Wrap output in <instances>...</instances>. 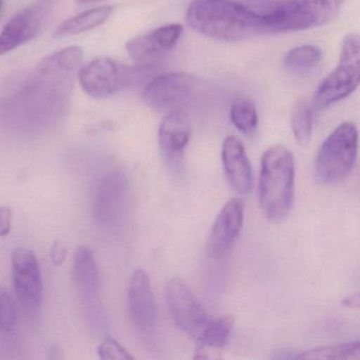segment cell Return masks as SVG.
<instances>
[{
	"instance_id": "cell-25",
	"label": "cell",
	"mask_w": 360,
	"mask_h": 360,
	"mask_svg": "<svg viewBox=\"0 0 360 360\" xmlns=\"http://www.w3.org/2000/svg\"><path fill=\"white\" fill-rule=\"evenodd\" d=\"M18 321L15 301L5 286L0 285V334L10 335Z\"/></svg>"
},
{
	"instance_id": "cell-4",
	"label": "cell",
	"mask_w": 360,
	"mask_h": 360,
	"mask_svg": "<svg viewBox=\"0 0 360 360\" xmlns=\"http://www.w3.org/2000/svg\"><path fill=\"white\" fill-rule=\"evenodd\" d=\"M347 0H290L265 13L267 33L307 30L323 26L340 13Z\"/></svg>"
},
{
	"instance_id": "cell-30",
	"label": "cell",
	"mask_w": 360,
	"mask_h": 360,
	"mask_svg": "<svg viewBox=\"0 0 360 360\" xmlns=\"http://www.w3.org/2000/svg\"><path fill=\"white\" fill-rule=\"evenodd\" d=\"M79 4H87V3H94V1H98V0H77Z\"/></svg>"
},
{
	"instance_id": "cell-20",
	"label": "cell",
	"mask_w": 360,
	"mask_h": 360,
	"mask_svg": "<svg viewBox=\"0 0 360 360\" xmlns=\"http://www.w3.org/2000/svg\"><path fill=\"white\" fill-rule=\"evenodd\" d=\"M298 359L305 360H359L360 342L340 343V345H326L315 347L303 352L297 356Z\"/></svg>"
},
{
	"instance_id": "cell-22",
	"label": "cell",
	"mask_w": 360,
	"mask_h": 360,
	"mask_svg": "<svg viewBox=\"0 0 360 360\" xmlns=\"http://www.w3.org/2000/svg\"><path fill=\"white\" fill-rule=\"evenodd\" d=\"M231 120L239 131L252 134L258 125V115L254 103L245 98L233 101L231 107Z\"/></svg>"
},
{
	"instance_id": "cell-7",
	"label": "cell",
	"mask_w": 360,
	"mask_h": 360,
	"mask_svg": "<svg viewBox=\"0 0 360 360\" xmlns=\"http://www.w3.org/2000/svg\"><path fill=\"white\" fill-rule=\"evenodd\" d=\"M138 75L134 69L111 58L92 60L81 69L79 85L85 94L94 98H104L131 85Z\"/></svg>"
},
{
	"instance_id": "cell-24",
	"label": "cell",
	"mask_w": 360,
	"mask_h": 360,
	"mask_svg": "<svg viewBox=\"0 0 360 360\" xmlns=\"http://www.w3.org/2000/svg\"><path fill=\"white\" fill-rule=\"evenodd\" d=\"M233 319L231 316L212 319L208 328L198 342L200 347H222L226 345L233 330Z\"/></svg>"
},
{
	"instance_id": "cell-21",
	"label": "cell",
	"mask_w": 360,
	"mask_h": 360,
	"mask_svg": "<svg viewBox=\"0 0 360 360\" xmlns=\"http://www.w3.org/2000/svg\"><path fill=\"white\" fill-rule=\"evenodd\" d=\"M321 60V51L315 46H301L290 50L284 58V66L294 75H303L313 70Z\"/></svg>"
},
{
	"instance_id": "cell-28",
	"label": "cell",
	"mask_w": 360,
	"mask_h": 360,
	"mask_svg": "<svg viewBox=\"0 0 360 360\" xmlns=\"http://www.w3.org/2000/svg\"><path fill=\"white\" fill-rule=\"evenodd\" d=\"M67 250L64 248L62 243L60 242H56L54 245L52 246L51 250V260L53 261L54 264L56 266H60L64 263L65 259H66Z\"/></svg>"
},
{
	"instance_id": "cell-5",
	"label": "cell",
	"mask_w": 360,
	"mask_h": 360,
	"mask_svg": "<svg viewBox=\"0 0 360 360\" xmlns=\"http://www.w3.org/2000/svg\"><path fill=\"white\" fill-rule=\"evenodd\" d=\"M357 128L353 123L339 125L318 151L315 172L326 184H335L349 174L357 157Z\"/></svg>"
},
{
	"instance_id": "cell-27",
	"label": "cell",
	"mask_w": 360,
	"mask_h": 360,
	"mask_svg": "<svg viewBox=\"0 0 360 360\" xmlns=\"http://www.w3.org/2000/svg\"><path fill=\"white\" fill-rule=\"evenodd\" d=\"M12 219H13V212L11 207L1 206L0 207V237L9 235L11 231Z\"/></svg>"
},
{
	"instance_id": "cell-19",
	"label": "cell",
	"mask_w": 360,
	"mask_h": 360,
	"mask_svg": "<svg viewBox=\"0 0 360 360\" xmlns=\"http://www.w3.org/2000/svg\"><path fill=\"white\" fill-rule=\"evenodd\" d=\"M113 8L110 6L96 8L89 11L77 14L75 18H69L56 29V34L58 37L65 35H77L87 32L96 27L104 24L112 13Z\"/></svg>"
},
{
	"instance_id": "cell-12",
	"label": "cell",
	"mask_w": 360,
	"mask_h": 360,
	"mask_svg": "<svg viewBox=\"0 0 360 360\" xmlns=\"http://www.w3.org/2000/svg\"><path fill=\"white\" fill-rule=\"evenodd\" d=\"M128 180L123 172H111L98 186L92 205V217L101 226L115 227L121 223L128 201Z\"/></svg>"
},
{
	"instance_id": "cell-31",
	"label": "cell",
	"mask_w": 360,
	"mask_h": 360,
	"mask_svg": "<svg viewBox=\"0 0 360 360\" xmlns=\"http://www.w3.org/2000/svg\"><path fill=\"white\" fill-rule=\"evenodd\" d=\"M4 9V0H0V14L3 12Z\"/></svg>"
},
{
	"instance_id": "cell-6",
	"label": "cell",
	"mask_w": 360,
	"mask_h": 360,
	"mask_svg": "<svg viewBox=\"0 0 360 360\" xmlns=\"http://www.w3.org/2000/svg\"><path fill=\"white\" fill-rule=\"evenodd\" d=\"M359 81V37L349 34L343 41L338 66L318 88L314 98V105L317 108H326L339 102L357 89Z\"/></svg>"
},
{
	"instance_id": "cell-29",
	"label": "cell",
	"mask_w": 360,
	"mask_h": 360,
	"mask_svg": "<svg viewBox=\"0 0 360 360\" xmlns=\"http://www.w3.org/2000/svg\"><path fill=\"white\" fill-rule=\"evenodd\" d=\"M343 304L349 307H355V309H357V307H359V295L356 292V294L347 297V299L343 300Z\"/></svg>"
},
{
	"instance_id": "cell-9",
	"label": "cell",
	"mask_w": 360,
	"mask_h": 360,
	"mask_svg": "<svg viewBox=\"0 0 360 360\" xmlns=\"http://www.w3.org/2000/svg\"><path fill=\"white\" fill-rule=\"evenodd\" d=\"M197 77L187 73H168L153 79L143 91V101L153 110H179L195 94Z\"/></svg>"
},
{
	"instance_id": "cell-13",
	"label": "cell",
	"mask_w": 360,
	"mask_h": 360,
	"mask_svg": "<svg viewBox=\"0 0 360 360\" xmlns=\"http://www.w3.org/2000/svg\"><path fill=\"white\" fill-rule=\"evenodd\" d=\"M128 311L134 328L141 334H149L157 323V307L146 271L136 269L128 288Z\"/></svg>"
},
{
	"instance_id": "cell-17",
	"label": "cell",
	"mask_w": 360,
	"mask_h": 360,
	"mask_svg": "<svg viewBox=\"0 0 360 360\" xmlns=\"http://www.w3.org/2000/svg\"><path fill=\"white\" fill-rule=\"evenodd\" d=\"M222 163L231 186L248 195L252 189V167L243 144L235 136H229L223 143Z\"/></svg>"
},
{
	"instance_id": "cell-16",
	"label": "cell",
	"mask_w": 360,
	"mask_h": 360,
	"mask_svg": "<svg viewBox=\"0 0 360 360\" xmlns=\"http://www.w3.org/2000/svg\"><path fill=\"white\" fill-rule=\"evenodd\" d=\"M73 278L79 297L90 313L98 315L100 305L101 271L92 250L81 245L73 257Z\"/></svg>"
},
{
	"instance_id": "cell-14",
	"label": "cell",
	"mask_w": 360,
	"mask_h": 360,
	"mask_svg": "<svg viewBox=\"0 0 360 360\" xmlns=\"http://www.w3.org/2000/svg\"><path fill=\"white\" fill-rule=\"evenodd\" d=\"M183 32L181 25L160 27L145 34L139 35L126 44V50L132 60L142 66H149L160 60L166 52L176 47Z\"/></svg>"
},
{
	"instance_id": "cell-23",
	"label": "cell",
	"mask_w": 360,
	"mask_h": 360,
	"mask_svg": "<svg viewBox=\"0 0 360 360\" xmlns=\"http://www.w3.org/2000/svg\"><path fill=\"white\" fill-rule=\"evenodd\" d=\"M292 128L295 139L300 146H307L313 130V111L307 101L297 103L292 113Z\"/></svg>"
},
{
	"instance_id": "cell-1",
	"label": "cell",
	"mask_w": 360,
	"mask_h": 360,
	"mask_svg": "<svg viewBox=\"0 0 360 360\" xmlns=\"http://www.w3.org/2000/svg\"><path fill=\"white\" fill-rule=\"evenodd\" d=\"M83 58V50L77 46L44 58L20 90L4 103L0 111L4 120L18 129L37 130L60 119Z\"/></svg>"
},
{
	"instance_id": "cell-11",
	"label": "cell",
	"mask_w": 360,
	"mask_h": 360,
	"mask_svg": "<svg viewBox=\"0 0 360 360\" xmlns=\"http://www.w3.org/2000/svg\"><path fill=\"white\" fill-rule=\"evenodd\" d=\"M11 265L18 301L25 309L37 311L43 298V279L37 256L28 248H16L12 254Z\"/></svg>"
},
{
	"instance_id": "cell-8",
	"label": "cell",
	"mask_w": 360,
	"mask_h": 360,
	"mask_svg": "<svg viewBox=\"0 0 360 360\" xmlns=\"http://www.w3.org/2000/svg\"><path fill=\"white\" fill-rule=\"evenodd\" d=\"M166 298L176 326L195 340L199 341L212 318L206 313L181 278L174 277L166 286Z\"/></svg>"
},
{
	"instance_id": "cell-18",
	"label": "cell",
	"mask_w": 360,
	"mask_h": 360,
	"mask_svg": "<svg viewBox=\"0 0 360 360\" xmlns=\"http://www.w3.org/2000/svg\"><path fill=\"white\" fill-rule=\"evenodd\" d=\"M191 136V122L186 113L181 109L172 111L160 126V147L166 155L176 157L183 153Z\"/></svg>"
},
{
	"instance_id": "cell-3",
	"label": "cell",
	"mask_w": 360,
	"mask_h": 360,
	"mask_svg": "<svg viewBox=\"0 0 360 360\" xmlns=\"http://www.w3.org/2000/svg\"><path fill=\"white\" fill-rule=\"evenodd\" d=\"M295 163L292 153L281 145L265 151L261 161L259 199L265 216L283 220L294 200Z\"/></svg>"
},
{
	"instance_id": "cell-15",
	"label": "cell",
	"mask_w": 360,
	"mask_h": 360,
	"mask_svg": "<svg viewBox=\"0 0 360 360\" xmlns=\"http://www.w3.org/2000/svg\"><path fill=\"white\" fill-rule=\"evenodd\" d=\"M244 205L240 199H231L217 217L207 242L210 258L220 259L233 248L243 225Z\"/></svg>"
},
{
	"instance_id": "cell-10",
	"label": "cell",
	"mask_w": 360,
	"mask_h": 360,
	"mask_svg": "<svg viewBox=\"0 0 360 360\" xmlns=\"http://www.w3.org/2000/svg\"><path fill=\"white\" fill-rule=\"evenodd\" d=\"M53 6L54 0H39L14 15L0 32V56L37 37L47 22Z\"/></svg>"
},
{
	"instance_id": "cell-2",
	"label": "cell",
	"mask_w": 360,
	"mask_h": 360,
	"mask_svg": "<svg viewBox=\"0 0 360 360\" xmlns=\"http://www.w3.org/2000/svg\"><path fill=\"white\" fill-rule=\"evenodd\" d=\"M186 22L195 32L222 41H239L266 34L264 13L233 0H195Z\"/></svg>"
},
{
	"instance_id": "cell-26",
	"label": "cell",
	"mask_w": 360,
	"mask_h": 360,
	"mask_svg": "<svg viewBox=\"0 0 360 360\" xmlns=\"http://www.w3.org/2000/svg\"><path fill=\"white\" fill-rule=\"evenodd\" d=\"M98 356L105 360H131L134 356L128 353L115 339L108 337L98 347Z\"/></svg>"
}]
</instances>
